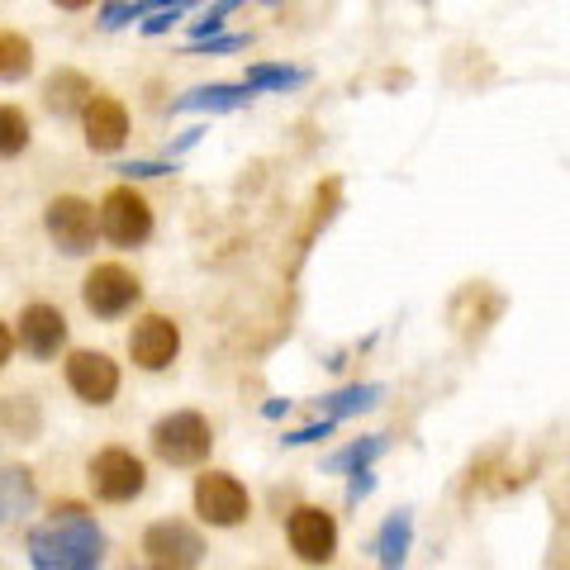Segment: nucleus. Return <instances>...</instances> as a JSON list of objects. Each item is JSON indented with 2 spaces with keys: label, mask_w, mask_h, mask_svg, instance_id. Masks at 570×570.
Returning a JSON list of instances; mask_svg holds the SVG:
<instances>
[{
  "label": "nucleus",
  "mask_w": 570,
  "mask_h": 570,
  "mask_svg": "<svg viewBox=\"0 0 570 570\" xmlns=\"http://www.w3.org/2000/svg\"><path fill=\"white\" fill-rule=\"evenodd\" d=\"M24 551H29L33 570H100L105 566V532L86 504L62 499V504L48 509L43 523L29 528Z\"/></svg>",
  "instance_id": "1"
},
{
  "label": "nucleus",
  "mask_w": 570,
  "mask_h": 570,
  "mask_svg": "<svg viewBox=\"0 0 570 570\" xmlns=\"http://www.w3.org/2000/svg\"><path fill=\"white\" fill-rule=\"evenodd\" d=\"M153 456L163 461V466H176V471H186V466H200V461H209L214 452V428L205 414H195V409H171V414H163L153 423Z\"/></svg>",
  "instance_id": "2"
},
{
  "label": "nucleus",
  "mask_w": 570,
  "mask_h": 570,
  "mask_svg": "<svg viewBox=\"0 0 570 570\" xmlns=\"http://www.w3.org/2000/svg\"><path fill=\"white\" fill-rule=\"evenodd\" d=\"M96 224H100V238L105 243H115V247H142L153 238V205H148V195H142L134 181H119L100 195V205H96Z\"/></svg>",
  "instance_id": "3"
},
{
  "label": "nucleus",
  "mask_w": 570,
  "mask_h": 570,
  "mask_svg": "<svg viewBox=\"0 0 570 570\" xmlns=\"http://www.w3.org/2000/svg\"><path fill=\"white\" fill-rule=\"evenodd\" d=\"M86 480H91V494L100 504H134L148 490V461L129 448H100L86 461Z\"/></svg>",
  "instance_id": "4"
},
{
  "label": "nucleus",
  "mask_w": 570,
  "mask_h": 570,
  "mask_svg": "<svg viewBox=\"0 0 570 570\" xmlns=\"http://www.w3.org/2000/svg\"><path fill=\"white\" fill-rule=\"evenodd\" d=\"M190 504H195V519L209 523V528H243L247 513H253V494L238 475L228 471H200L195 475V490H190Z\"/></svg>",
  "instance_id": "5"
},
{
  "label": "nucleus",
  "mask_w": 570,
  "mask_h": 570,
  "mask_svg": "<svg viewBox=\"0 0 570 570\" xmlns=\"http://www.w3.org/2000/svg\"><path fill=\"white\" fill-rule=\"evenodd\" d=\"M138 299H142V281L124 262H96L91 272H86V281H81V305H86V314L105 318V324L124 318V314L138 305Z\"/></svg>",
  "instance_id": "6"
},
{
  "label": "nucleus",
  "mask_w": 570,
  "mask_h": 570,
  "mask_svg": "<svg viewBox=\"0 0 570 570\" xmlns=\"http://www.w3.org/2000/svg\"><path fill=\"white\" fill-rule=\"evenodd\" d=\"M43 228L58 253L67 257H86L96 253V238H100V224H96V205L81 200V195H52L43 205Z\"/></svg>",
  "instance_id": "7"
},
{
  "label": "nucleus",
  "mask_w": 570,
  "mask_h": 570,
  "mask_svg": "<svg viewBox=\"0 0 570 570\" xmlns=\"http://www.w3.org/2000/svg\"><path fill=\"white\" fill-rule=\"evenodd\" d=\"M62 381L81 404L105 409V404H115V395H119V362L110 352L77 347V352H67V362H62Z\"/></svg>",
  "instance_id": "8"
},
{
  "label": "nucleus",
  "mask_w": 570,
  "mask_h": 570,
  "mask_svg": "<svg viewBox=\"0 0 570 570\" xmlns=\"http://www.w3.org/2000/svg\"><path fill=\"white\" fill-rule=\"evenodd\" d=\"M285 542L305 566H328L337 557V542H343V528L324 504H299L285 519Z\"/></svg>",
  "instance_id": "9"
},
{
  "label": "nucleus",
  "mask_w": 570,
  "mask_h": 570,
  "mask_svg": "<svg viewBox=\"0 0 570 570\" xmlns=\"http://www.w3.org/2000/svg\"><path fill=\"white\" fill-rule=\"evenodd\" d=\"M142 551H148V561L163 566V570H195L205 561V538L186 519H157L148 532H142Z\"/></svg>",
  "instance_id": "10"
},
{
  "label": "nucleus",
  "mask_w": 570,
  "mask_h": 570,
  "mask_svg": "<svg viewBox=\"0 0 570 570\" xmlns=\"http://www.w3.org/2000/svg\"><path fill=\"white\" fill-rule=\"evenodd\" d=\"M176 356H181V324L167 314H142L134 333H129V362L138 371H167Z\"/></svg>",
  "instance_id": "11"
},
{
  "label": "nucleus",
  "mask_w": 570,
  "mask_h": 570,
  "mask_svg": "<svg viewBox=\"0 0 570 570\" xmlns=\"http://www.w3.org/2000/svg\"><path fill=\"white\" fill-rule=\"evenodd\" d=\"M14 347L29 352L33 362H52L67 347V314L58 305H43V299L24 305L14 318Z\"/></svg>",
  "instance_id": "12"
},
{
  "label": "nucleus",
  "mask_w": 570,
  "mask_h": 570,
  "mask_svg": "<svg viewBox=\"0 0 570 570\" xmlns=\"http://www.w3.org/2000/svg\"><path fill=\"white\" fill-rule=\"evenodd\" d=\"M81 134L91 153H119L129 142V110H124V100L96 91L91 105L81 110Z\"/></svg>",
  "instance_id": "13"
},
{
  "label": "nucleus",
  "mask_w": 570,
  "mask_h": 570,
  "mask_svg": "<svg viewBox=\"0 0 570 570\" xmlns=\"http://www.w3.org/2000/svg\"><path fill=\"white\" fill-rule=\"evenodd\" d=\"M253 100L243 81H209V86H195V91L176 96L171 100V115H228V110H243Z\"/></svg>",
  "instance_id": "14"
},
{
  "label": "nucleus",
  "mask_w": 570,
  "mask_h": 570,
  "mask_svg": "<svg viewBox=\"0 0 570 570\" xmlns=\"http://www.w3.org/2000/svg\"><path fill=\"white\" fill-rule=\"evenodd\" d=\"M39 509V480L29 466H0V528L29 523V513Z\"/></svg>",
  "instance_id": "15"
},
{
  "label": "nucleus",
  "mask_w": 570,
  "mask_h": 570,
  "mask_svg": "<svg viewBox=\"0 0 570 570\" xmlns=\"http://www.w3.org/2000/svg\"><path fill=\"white\" fill-rule=\"evenodd\" d=\"M91 96H96V81L86 77V71H77V67H58L52 77L43 81V105L58 119H71V115H81L86 105H91Z\"/></svg>",
  "instance_id": "16"
},
{
  "label": "nucleus",
  "mask_w": 570,
  "mask_h": 570,
  "mask_svg": "<svg viewBox=\"0 0 570 570\" xmlns=\"http://www.w3.org/2000/svg\"><path fill=\"white\" fill-rule=\"evenodd\" d=\"M409 547H414V513L395 509V513H390V519L376 528V538H371V557L381 561V570H404Z\"/></svg>",
  "instance_id": "17"
},
{
  "label": "nucleus",
  "mask_w": 570,
  "mask_h": 570,
  "mask_svg": "<svg viewBox=\"0 0 570 570\" xmlns=\"http://www.w3.org/2000/svg\"><path fill=\"white\" fill-rule=\"evenodd\" d=\"M385 400V385L376 381H356V385H343V390H333V395L318 400V419H333V423H343L352 414H366V409H376Z\"/></svg>",
  "instance_id": "18"
},
{
  "label": "nucleus",
  "mask_w": 570,
  "mask_h": 570,
  "mask_svg": "<svg viewBox=\"0 0 570 570\" xmlns=\"http://www.w3.org/2000/svg\"><path fill=\"white\" fill-rule=\"evenodd\" d=\"M385 448H390V438H385V433L356 438V442H347L343 452H333V456L324 461V471H328V475H352V471H366V466H376V461L385 456Z\"/></svg>",
  "instance_id": "19"
},
{
  "label": "nucleus",
  "mask_w": 570,
  "mask_h": 570,
  "mask_svg": "<svg viewBox=\"0 0 570 570\" xmlns=\"http://www.w3.org/2000/svg\"><path fill=\"white\" fill-rule=\"evenodd\" d=\"M0 423H6V433H14L20 442H33L43 428V414H39V404H33V395H6L0 400Z\"/></svg>",
  "instance_id": "20"
},
{
  "label": "nucleus",
  "mask_w": 570,
  "mask_h": 570,
  "mask_svg": "<svg viewBox=\"0 0 570 570\" xmlns=\"http://www.w3.org/2000/svg\"><path fill=\"white\" fill-rule=\"evenodd\" d=\"M305 81H309L305 67H285V62H257V67H247V77H243L247 91H295V86H305Z\"/></svg>",
  "instance_id": "21"
},
{
  "label": "nucleus",
  "mask_w": 570,
  "mask_h": 570,
  "mask_svg": "<svg viewBox=\"0 0 570 570\" xmlns=\"http://www.w3.org/2000/svg\"><path fill=\"white\" fill-rule=\"evenodd\" d=\"M33 71V43L20 29H0V81H24Z\"/></svg>",
  "instance_id": "22"
},
{
  "label": "nucleus",
  "mask_w": 570,
  "mask_h": 570,
  "mask_svg": "<svg viewBox=\"0 0 570 570\" xmlns=\"http://www.w3.org/2000/svg\"><path fill=\"white\" fill-rule=\"evenodd\" d=\"M33 142V124L20 105H0V163H10V157H20L24 148Z\"/></svg>",
  "instance_id": "23"
},
{
  "label": "nucleus",
  "mask_w": 570,
  "mask_h": 570,
  "mask_svg": "<svg viewBox=\"0 0 570 570\" xmlns=\"http://www.w3.org/2000/svg\"><path fill=\"white\" fill-rule=\"evenodd\" d=\"M243 6H247V0H214V6L205 10V20H195V24H190V39H214V33L224 29L228 14L243 10Z\"/></svg>",
  "instance_id": "24"
},
{
  "label": "nucleus",
  "mask_w": 570,
  "mask_h": 570,
  "mask_svg": "<svg viewBox=\"0 0 570 570\" xmlns=\"http://www.w3.org/2000/svg\"><path fill=\"white\" fill-rule=\"evenodd\" d=\"M253 43V33H214V39H190L186 52H205V58H224V52H238Z\"/></svg>",
  "instance_id": "25"
},
{
  "label": "nucleus",
  "mask_w": 570,
  "mask_h": 570,
  "mask_svg": "<svg viewBox=\"0 0 570 570\" xmlns=\"http://www.w3.org/2000/svg\"><path fill=\"white\" fill-rule=\"evenodd\" d=\"M337 433V423L333 419H318L309 428H295V433H281V448H309V442H324Z\"/></svg>",
  "instance_id": "26"
},
{
  "label": "nucleus",
  "mask_w": 570,
  "mask_h": 570,
  "mask_svg": "<svg viewBox=\"0 0 570 570\" xmlns=\"http://www.w3.org/2000/svg\"><path fill=\"white\" fill-rule=\"evenodd\" d=\"M115 171L124 176V181H157V176H171L176 163H119Z\"/></svg>",
  "instance_id": "27"
},
{
  "label": "nucleus",
  "mask_w": 570,
  "mask_h": 570,
  "mask_svg": "<svg viewBox=\"0 0 570 570\" xmlns=\"http://www.w3.org/2000/svg\"><path fill=\"white\" fill-rule=\"evenodd\" d=\"M371 494H376V471H352L347 475V509H356V504H362V499H371Z\"/></svg>",
  "instance_id": "28"
},
{
  "label": "nucleus",
  "mask_w": 570,
  "mask_h": 570,
  "mask_svg": "<svg viewBox=\"0 0 570 570\" xmlns=\"http://www.w3.org/2000/svg\"><path fill=\"white\" fill-rule=\"evenodd\" d=\"M124 24H134V6L129 0H110V6L100 10V29H124Z\"/></svg>",
  "instance_id": "29"
},
{
  "label": "nucleus",
  "mask_w": 570,
  "mask_h": 570,
  "mask_svg": "<svg viewBox=\"0 0 570 570\" xmlns=\"http://www.w3.org/2000/svg\"><path fill=\"white\" fill-rule=\"evenodd\" d=\"M129 6H134V20H148L157 10H190L195 0H129Z\"/></svg>",
  "instance_id": "30"
},
{
  "label": "nucleus",
  "mask_w": 570,
  "mask_h": 570,
  "mask_svg": "<svg viewBox=\"0 0 570 570\" xmlns=\"http://www.w3.org/2000/svg\"><path fill=\"white\" fill-rule=\"evenodd\" d=\"M176 20H181V10H157V14H148V20H142V33H148V39H157V33H167Z\"/></svg>",
  "instance_id": "31"
},
{
  "label": "nucleus",
  "mask_w": 570,
  "mask_h": 570,
  "mask_svg": "<svg viewBox=\"0 0 570 570\" xmlns=\"http://www.w3.org/2000/svg\"><path fill=\"white\" fill-rule=\"evenodd\" d=\"M205 134H209V129H205V124H195V129H186L181 138H176V142H171V163H176V157H181V153H190V148H195V142H200Z\"/></svg>",
  "instance_id": "32"
},
{
  "label": "nucleus",
  "mask_w": 570,
  "mask_h": 570,
  "mask_svg": "<svg viewBox=\"0 0 570 570\" xmlns=\"http://www.w3.org/2000/svg\"><path fill=\"white\" fill-rule=\"evenodd\" d=\"M10 356H14V328L6 324V318H0V371L10 366Z\"/></svg>",
  "instance_id": "33"
},
{
  "label": "nucleus",
  "mask_w": 570,
  "mask_h": 570,
  "mask_svg": "<svg viewBox=\"0 0 570 570\" xmlns=\"http://www.w3.org/2000/svg\"><path fill=\"white\" fill-rule=\"evenodd\" d=\"M262 414H266V419H281V414H291V400H272V404H262Z\"/></svg>",
  "instance_id": "34"
},
{
  "label": "nucleus",
  "mask_w": 570,
  "mask_h": 570,
  "mask_svg": "<svg viewBox=\"0 0 570 570\" xmlns=\"http://www.w3.org/2000/svg\"><path fill=\"white\" fill-rule=\"evenodd\" d=\"M58 10H86V6H96V0H52Z\"/></svg>",
  "instance_id": "35"
},
{
  "label": "nucleus",
  "mask_w": 570,
  "mask_h": 570,
  "mask_svg": "<svg viewBox=\"0 0 570 570\" xmlns=\"http://www.w3.org/2000/svg\"><path fill=\"white\" fill-rule=\"evenodd\" d=\"M142 570H163V566H142Z\"/></svg>",
  "instance_id": "36"
}]
</instances>
